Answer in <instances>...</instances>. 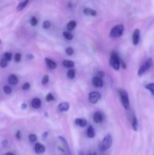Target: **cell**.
Instances as JSON below:
<instances>
[{
	"mask_svg": "<svg viewBox=\"0 0 154 155\" xmlns=\"http://www.w3.org/2000/svg\"><path fill=\"white\" fill-rule=\"evenodd\" d=\"M110 64L112 68L116 71H119L120 68V59L116 52H113L111 54L110 59Z\"/></svg>",
	"mask_w": 154,
	"mask_h": 155,
	"instance_id": "cell-1",
	"label": "cell"
},
{
	"mask_svg": "<svg viewBox=\"0 0 154 155\" xmlns=\"http://www.w3.org/2000/svg\"><path fill=\"white\" fill-rule=\"evenodd\" d=\"M112 143H113V138L110 134H107L103 139V142L101 145V150L104 151L108 150L111 147Z\"/></svg>",
	"mask_w": 154,
	"mask_h": 155,
	"instance_id": "cell-2",
	"label": "cell"
},
{
	"mask_svg": "<svg viewBox=\"0 0 154 155\" xmlns=\"http://www.w3.org/2000/svg\"><path fill=\"white\" fill-rule=\"evenodd\" d=\"M124 32V26L122 24H118L113 27L110 31V36L113 38H118L122 35Z\"/></svg>",
	"mask_w": 154,
	"mask_h": 155,
	"instance_id": "cell-3",
	"label": "cell"
},
{
	"mask_svg": "<svg viewBox=\"0 0 154 155\" xmlns=\"http://www.w3.org/2000/svg\"><path fill=\"white\" fill-rule=\"evenodd\" d=\"M119 95H120L121 101H122V104L123 105V107H125V109L128 110L129 108V98H128V93H127L126 91L125 90H119Z\"/></svg>",
	"mask_w": 154,
	"mask_h": 155,
	"instance_id": "cell-4",
	"label": "cell"
},
{
	"mask_svg": "<svg viewBox=\"0 0 154 155\" xmlns=\"http://www.w3.org/2000/svg\"><path fill=\"white\" fill-rule=\"evenodd\" d=\"M152 65V58H148L141 66L140 67L138 70V72H137V74L138 76H142L146 71L149 69L151 68V66Z\"/></svg>",
	"mask_w": 154,
	"mask_h": 155,
	"instance_id": "cell-5",
	"label": "cell"
},
{
	"mask_svg": "<svg viewBox=\"0 0 154 155\" xmlns=\"http://www.w3.org/2000/svg\"><path fill=\"white\" fill-rule=\"evenodd\" d=\"M101 94L98 92H91L89 93L88 99L91 104H96L100 99H101Z\"/></svg>",
	"mask_w": 154,
	"mask_h": 155,
	"instance_id": "cell-6",
	"label": "cell"
},
{
	"mask_svg": "<svg viewBox=\"0 0 154 155\" xmlns=\"http://www.w3.org/2000/svg\"><path fill=\"white\" fill-rule=\"evenodd\" d=\"M92 84L94 86L97 88H101L104 86V83H103V80L101 78H99L98 77H95L92 79Z\"/></svg>",
	"mask_w": 154,
	"mask_h": 155,
	"instance_id": "cell-7",
	"label": "cell"
},
{
	"mask_svg": "<svg viewBox=\"0 0 154 155\" xmlns=\"http://www.w3.org/2000/svg\"><path fill=\"white\" fill-rule=\"evenodd\" d=\"M140 30L138 29H136L135 30L133 33V36H132V40H133V44L134 45H137L139 42V40H140Z\"/></svg>",
	"mask_w": 154,
	"mask_h": 155,
	"instance_id": "cell-8",
	"label": "cell"
},
{
	"mask_svg": "<svg viewBox=\"0 0 154 155\" xmlns=\"http://www.w3.org/2000/svg\"><path fill=\"white\" fill-rule=\"evenodd\" d=\"M35 151L37 154H42L45 151V147L41 143H36L35 145Z\"/></svg>",
	"mask_w": 154,
	"mask_h": 155,
	"instance_id": "cell-9",
	"label": "cell"
},
{
	"mask_svg": "<svg viewBox=\"0 0 154 155\" xmlns=\"http://www.w3.org/2000/svg\"><path fill=\"white\" fill-rule=\"evenodd\" d=\"M31 105L33 108L39 109L41 107V105H42V101H41V100L39 98H35L32 100Z\"/></svg>",
	"mask_w": 154,
	"mask_h": 155,
	"instance_id": "cell-10",
	"label": "cell"
},
{
	"mask_svg": "<svg viewBox=\"0 0 154 155\" xmlns=\"http://www.w3.org/2000/svg\"><path fill=\"white\" fill-rule=\"evenodd\" d=\"M59 139L61 141L62 143H63V146H64L65 152H66V155H70V150H69V145H68V143H67V142H66V139H65L63 137H62V136H60V137H59Z\"/></svg>",
	"mask_w": 154,
	"mask_h": 155,
	"instance_id": "cell-11",
	"label": "cell"
},
{
	"mask_svg": "<svg viewBox=\"0 0 154 155\" xmlns=\"http://www.w3.org/2000/svg\"><path fill=\"white\" fill-rule=\"evenodd\" d=\"M69 108V104L67 102H62L58 105V110L60 112L67 111Z\"/></svg>",
	"mask_w": 154,
	"mask_h": 155,
	"instance_id": "cell-12",
	"label": "cell"
},
{
	"mask_svg": "<svg viewBox=\"0 0 154 155\" xmlns=\"http://www.w3.org/2000/svg\"><path fill=\"white\" fill-rule=\"evenodd\" d=\"M45 63H46L47 66L50 68V69H55L57 68V64L54 61L51 60L50 58H45Z\"/></svg>",
	"mask_w": 154,
	"mask_h": 155,
	"instance_id": "cell-13",
	"label": "cell"
},
{
	"mask_svg": "<svg viewBox=\"0 0 154 155\" xmlns=\"http://www.w3.org/2000/svg\"><path fill=\"white\" fill-rule=\"evenodd\" d=\"M75 124L80 127H85L87 125V121L82 118H77L75 120Z\"/></svg>",
	"mask_w": 154,
	"mask_h": 155,
	"instance_id": "cell-14",
	"label": "cell"
},
{
	"mask_svg": "<svg viewBox=\"0 0 154 155\" xmlns=\"http://www.w3.org/2000/svg\"><path fill=\"white\" fill-rule=\"evenodd\" d=\"M83 12H84L85 15H88V16H96L97 15L96 11L94 10V9L89 8H85Z\"/></svg>",
	"mask_w": 154,
	"mask_h": 155,
	"instance_id": "cell-15",
	"label": "cell"
},
{
	"mask_svg": "<svg viewBox=\"0 0 154 155\" xmlns=\"http://www.w3.org/2000/svg\"><path fill=\"white\" fill-rule=\"evenodd\" d=\"M18 83V77L14 74H11L8 77V83L11 85H15Z\"/></svg>",
	"mask_w": 154,
	"mask_h": 155,
	"instance_id": "cell-16",
	"label": "cell"
},
{
	"mask_svg": "<svg viewBox=\"0 0 154 155\" xmlns=\"http://www.w3.org/2000/svg\"><path fill=\"white\" fill-rule=\"evenodd\" d=\"M87 136L90 139H92L95 136V131L91 126H89V127L87 130Z\"/></svg>",
	"mask_w": 154,
	"mask_h": 155,
	"instance_id": "cell-17",
	"label": "cell"
},
{
	"mask_svg": "<svg viewBox=\"0 0 154 155\" xmlns=\"http://www.w3.org/2000/svg\"><path fill=\"white\" fill-rule=\"evenodd\" d=\"M94 121H95V123H97V124H99V123H101V121H102V115H101V114L100 113V112H96V113L94 114Z\"/></svg>",
	"mask_w": 154,
	"mask_h": 155,
	"instance_id": "cell-18",
	"label": "cell"
},
{
	"mask_svg": "<svg viewBox=\"0 0 154 155\" xmlns=\"http://www.w3.org/2000/svg\"><path fill=\"white\" fill-rule=\"evenodd\" d=\"M28 2H29V0H24V1L20 2L19 4H18V7H17V11H18V12H20V11H22L23 9H24V8L27 5Z\"/></svg>",
	"mask_w": 154,
	"mask_h": 155,
	"instance_id": "cell-19",
	"label": "cell"
},
{
	"mask_svg": "<svg viewBox=\"0 0 154 155\" xmlns=\"http://www.w3.org/2000/svg\"><path fill=\"white\" fill-rule=\"evenodd\" d=\"M131 125H132V128L134 131H137V128H138V122H137V119L135 116H134L131 119Z\"/></svg>",
	"mask_w": 154,
	"mask_h": 155,
	"instance_id": "cell-20",
	"label": "cell"
},
{
	"mask_svg": "<svg viewBox=\"0 0 154 155\" xmlns=\"http://www.w3.org/2000/svg\"><path fill=\"white\" fill-rule=\"evenodd\" d=\"M63 65L65 67V68H73L74 65H75V63H74L72 61L66 60V61H63Z\"/></svg>",
	"mask_w": 154,
	"mask_h": 155,
	"instance_id": "cell-21",
	"label": "cell"
},
{
	"mask_svg": "<svg viewBox=\"0 0 154 155\" xmlns=\"http://www.w3.org/2000/svg\"><path fill=\"white\" fill-rule=\"evenodd\" d=\"M77 25V23L75 21H70L67 24V29L69 30H72L75 28Z\"/></svg>",
	"mask_w": 154,
	"mask_h": 155,
	"instance_id": "cell-22",
	"label": "cell"
},
{
	"mask_svg": "<svg viewBox=\"0 0 154 155\" xmlns=\"http://www.w3.org/2000/svg\"><path fill=\"white\" fill-rule=\"evenodd\" d=\"M145 88H146V89H148V90L151 92V94L154 96V83H148L147 85H146Z\"/></svg>",
	"mask_w": 154,
	"mask_h": 155,
	"instance_id": "cell-23",
	"label": "cell"
},
{
	"mask_svg": "<svg viewBox=\"0 0 154 155\" xmlns=\"http://www.w3.org/2000/svg\"><path fill=\"white\" fill-rule=\"evenodd\" d=\"M66 75H67L68 78L71 79V80H72V79L75 78V71H74L73 69L69 70V71H67V74H66Z\"/></svg>",
	"mask_w": 154,
	"mask_h": 155,
	"instance_id": "cell-24",
	"label": "cell"
},
{
	"mask_svg": "<svg viewBox=\"0 0 154 155\" xmlns=\"http://www.w3.org/2000/svg\"><path fill=\"white\" fill-rule=\"evenodd\" d=\"M63 36H64L65 39H66L67 40H71V39H72V38H73L72 34L69 33V32H63Z\"/></svg>",
	"mask_w": 154,
	"mask_h": 155,
	"instance_id": "cell-25",
	"label": "cell"
},
{
	"mask_svg": "<svg viewBox=\"0 0 154 155\" xmlns=\"http://www.w3.org/2000/svg\"><path fill=\"white\" fill-rule=\"evenodd\" d=\"M3 58H4L5 60H7L8 61H10L12 58V54L11 52H5L4 55H3Z\"/></svg>",
	"mask_w": 154,
	"mask_h": 155,
	"instance_id": "cell-26",
	"label": "cell"
},
{
	"mask_svg": "<svg viewBox=\"0 0 154 155\" xmlns=\"http://www.w3.org/2000/svg\"><path fill=\"white\" fill-rule=\"evenodd\" d=\"M3 91H4V92L6 94V95H9V94L11 93L12 89L10 86H5L4 87H3Z\"/></svg>",
	"mask_w": 154,
	"mask_h": 155,
	"instance_id": "cell-27",
	"label": "cell"
},
{
	"mask_svg": "<svg viewBox=\"0 0 154 155\" xmlns=\"http://www.w3.org/2000/svg\"><path fill=\"white\" fill-rule=\"evenodd\" d=\"M29 140H30V142H31V143H34V142H36V140H37V136L35 134H30V136H29Z\"/></svg>",
	"mask_w": 154,
	"mask_h": 155,
	"instance_id": "cell-28",
	"label": "cell"
},
{
	"mask_svg": "<svg viewBox=\"0 0 154 155\" xmlns=\"http://www.w3.org/2000/svg\"><path fill=\"white\" fill-rule=\"evenodd\" d=\"M7 65H8V61L5 60L4 58H2L1 61H0V67H1L2 68H5L7 67Z\"/></svg>",
	"mask_w": 154,
	"mask_h": 155,
	"instance_id": "cell-29",
	"label": "cell"
},
{
	"mask_svg": "<svg viewBox=\"0 0 154 155\" xmlns=\"http://www.w3.org/2000/svg\"><path fill=\"white\" fill-rule=\"evenodd\" d=\"M30 24H31V26L34 27V26H36V24H38L37 18H36V17H32L31 19H30Z\"/></svg>",
	"mask_w": 154,
	"mask_h": 155,
	"instance_id": "cell-30",
	"label": "cell"
},
{
	"mask_svg": "<svg viewBox=\"0 0 154 155\" xmlns=\"http://www.w3.org/2000/svg\"><path fill=\"white\" fill-rule=\"evenodd\" d=\"M73 53H74V50L72 47H68V48H66V54H67V55L69 56L72 55Z\"/></svg>",
	"mask_w": 154,
	"mask_h": 155,
	"instance_id": "cell-31",
	"label": "cell"
},
{
	"mask_svg": "<svg viewBox=\"0 0 154 155\" xmlns=\"http://www.w3.org/2000/svg\"><path fill=\"white\" fill-rule=\"evenodd\" d=\"M48 82H49V76L45 75L42 80V83L43 85H46L47 83H48Z\"/></svg>",
	"mask_w": 154,
	"mask_h": 155,
	"instance_id": "cell-32",
	"label": "cell"
},
{
	"mask_svg": "<svg viewBox=\"0 0 154 155\" xmlns=\"http://www.w3.org/2000/svg\"><path fill=\"white\" fill-rule=\"evenodd\" d=\"M42 27H43L44 29H48L50 27H51V23L48 21H45L43 22V24H42Z\"/></svg>",
	"mask_w": 154,
	"mask_h": 155,
	"instance_id": "cell-33",
	"label": "cell"
},
{
	"mask_svg": "<svg viewBox=\"0 0 154 155\" xmlns=\"http://www.w3.org/2000/svg\"><path fill=\"white\" fill-rule=\"evenodd\" d=\"M45 99H46L47 101L50 102V101H51L54 100V96H53V95L51 93H48V95H46V98H45Z\"/></svg>",
	"mask_w": 154,
	"mask_h": 155,
	"instance_id": "cell-34",
	"label": "cell"
},
{
	"mask_svg": "<svg viewBox=\"0 0 154 155\" xmlns=\"http://www.w3.org/2000/svg\"><path fill=\"white\" fill-rule=\"evenodd\" d=\"M14 60L16 62L21 61V53H16L14 55Z\"/></svg>",
	"mask_w": 154,
	"mask_h": 155,
	"instance_id": "cell-35",
	"label": "cell"
},
{
	"mask_svg": "<svg viewBox=\"0 0 154 155\" xmlns=\"http://www.w3.org/2000/svg\"><path fill=\"white\" fill-rule=\"evenodd\" d=\"M30 84L29 83H25L22 86V89L24 91H27L28 89H30Z\"/></svg>",
	"mask_w": 154,
	"mask_h": 155,
	"instance_id": "cell-36",
	"label": "cell"
},
{
	"mask_svg": "<svg viewBox=\"0 0 154 155\" xmlns=\"http://www.w3.org/2000/svg\"><path fill=\"white\" fill-rule=\"evenodd\" d=\"M104 76H105V74H104V71H98V74H97V77L101 79H102L103 77H104Z\"/></svg>",
	"mask_w": 154,
	"mask_h": 155,
	"instance_id": "cell-37",
	"label": "cell"
},
{
	"mask_svg": "<svg viewBox=\"0 0 154 155\" xmlns=\"http://www.w3.org/2000/svg\"><path fill=\"white\" fill-rule=\"evenodd\" d=\"M16 138L18 139H21V131H18L17 132V133H16Z\"/></svg>",
	"mask_w": 154,
	"mask_h": 155,
	"instance_id": "cell-38",
	"label": "cell"
},
{
	"mask_svg": "<svg viewBox=\"0 0 154 155\" xmlns=\"http://www.w3.org/2000/svg\"><path fill=\"white\" fill-rule=\"evenodd\" d=\"M2 145L4 147H7L8 146V141L7 140H4L2 142Z\"/></svg>",
	"mask_w": 154,
	"mask_h": 155,
	"instance_id": "cell-39",
	"label": "cell"
},
{
	"mask_svg": "<svg viewBox=\"0 0 154 155\" xmlns=\"http://www.w3.org/2000/svg\"><path fill=\"white\" fill-rule=\"evenodd\" d=\"M27 58L28 59V60H32V59H33V56L32 55V54H28V55L27 56Z\"/></svg>",
	"mask_w": 154,
	"mask_h": 155,
	"instance_id": "cell-40",
	"label": "cell"
},
{
	"mask_svg": "<svg viewBox=\"0 0 154 155\" xmlns=\"http://www.w3.org/2000/svg\"><path fill=\"white\" fill-rule=\"evenodd\" d=\"M26 107H27V104H23L22 106H21V108L22 109H26Z\"/></svg>",
	"mask_w": 154,
	"mask_h": 155,
	"instance_id": "cell-41",
	"label": "cell"
},
{
	"mask_svg": "<svg viewBox=\"0 0 154 155\" xmlns=\"http://www.w3.org/2000/svg\"><path fill=\"white\" fill-rule=\"evenodd\" d=\"M46 136H48V133H47V132H45L43 134V138H46Z\"/></svg>",
	"mask_w": 154,
	"mask_h": 155,
	"instance_id": "cell-42",
	"label": "cell"
},
{
	"mask_svg": "<svg viewBox=\"0 0 154 155\" xmlns=\"http://www.w3.org/2000/svg\"><path fill=\"white\" fill-rule=\"evenodd\" d=\"M5 155H14L13 154V153H11V152H8L7 153V154H5Z\"/></svg>",
	"mask_w": 154,
	"mask_h": 155,
	"instance_id": "cell-43",
	"label": "cell"
},
{
	"mask_svg": "<svg viewBox=\"0 0 154 155\" xmlns=\"http://www.w3.org/2000/svg\"><path fill=\"white\" fill-rule=\"evenodd\" d=\"M1 43H2V40H1V39H0V45H1Z\"/></svg>",
	"mask_w": 154,
	"mask_h": 155,
	"instance_id": "cell-44",
	"label": "cell"
},
{
	"mask_svg": "<svg viewBox=\"0 0 154 155\" xmlns=\"http://www.w3.org/2000/svg\"><path fill=\"white\" fill-rule=\"evenodd\" d=\"M90 155H92V154H90Z\"/></svg>",
	"mask_w": 154,
	"mask_h": 155,
	"instance_id": "cell-45",
	"label": "cell"
}]
</instances>
